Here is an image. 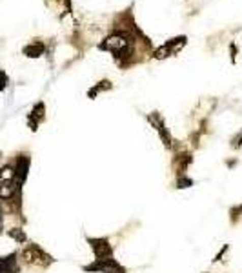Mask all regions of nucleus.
I'll return each instance as SVG.
<instances>
[{
  "mask_svg": "<svg viewBox=\"0 0 242 273\" xmlns=\"http://www.w3.org/2000/svg\"><path fill=\"white\" fill-rule=\"evenodd\" d=\"M17 253H11V255L0 257V273H18L20 271V266H18Z\"/></svg>",
  "mask_w": 242,
  "mask_h": 273,
  "instance_id": "9",
  "label": "nucleus"
},
{
  "mask_svg": "<svg viewBox=\"0 0 242 273\" xmlns=\"http://www.w3.org/2000/svg\"><path fill=\"white\" fill-rule=\"evenodd\" d=\"M138 35L137 27L130 31L124 29H115L111 35H108L102 42L99 44V49L108 51L115 56V60L120 66H126V58L135 55V37Z\"/></svg>",
  "mask_w": 242,
  "mask_h": 273,
  "instance_id": "1",
  "label": "nucleus"
},
{
  "mask_svg": "<svg viewBox=\"0 0 242 273\" xmlns=\"http://www.w3.org/2000/svg\"><path fill=\"white\" fill-rule=\"evenodd\" d=\"M86 271H97V273H126V268L117 262V259H113V255L102 257V259H95V262L86 266Z\"/></svg>",
  "mask_w": 242,
  "mask_h": 273,
  "instance_id": "5",
  "label": "nucleus"
},
{
  "mask_svg": "<svg viewBox=\"0 0 242 273\" xmlns=\"http://www.w3.org/2000/svg\"><path fill=\"white\" fill-rule=\"evenodd\" d=\"M29 164H31V159L27 155H18L17 157V162H15V175H17V182L18 186H22L27 178V171H29Z\"/></svg>",
  "mask_w": 242,
  "mask_h": 273,
  "instance_id": "8",
  "label": "nucleus"
},
{
  "mask_svg": "<svg viewBox=\"0 0 242 273\" xmlns=\"http://www.w3.org/2000/svg\"><path fill=\"white\" fill-rule=\"evenodd\" d=\"M8 84H9L8 73H6L4 70H0V91H4L6 87H8Z\"/></svg>",
  "mask_w": 242,
  "mask_h": 273,
  "instance_id": "13",
  "label": "nucleus"
},
{
  "mask_svg": "<svg viewBox=\"0 0 242 273\" xmlns=\"http://www.w3.org/2000/svg\"><path fill=\"white\" fill-rule=\"evenodd\" d=\"M22 260L29 266H40V268H46L53 262L51 255L44 252L42 248L37 246V244H29L27 248H24V252L20 253Z\"/></svg>",
  "mask_w": 242,
  "mask_h": 273,
  "instance_id": "3",
  "label": "nucleus"
},
{
  "mask_svg": "<svg viewBox=\"0 0 242 273\" xmlns=\"http://www.w3.org/2000/svg\"><path fill=\"white\" fill-rule=\"evenodd\" d=\"M44 51H46V46H44V42H40V40H33V42H29L27 46L22 48V53H24L27 58H39V56L44 55Z\"/></svg>",
  "mask_w": 242,
  "mask_h": 273,
  "instance_id": "10",
  "label": "nucleus"
},
{
  "mask_svg": "<svg viewBox=\"0 0 242 273\" xmlns=\"http://www.w3.org/2000/svg\"><path fill=\"white\" fill-rule=\"evenodd\" d=\"M147 120L152 122V124H153V128H155V130L159 131L160 139L164 140V146H166V147H171V137H169V133H168V131H166L164 118L160 117V113L153 111L152 115H149V117H147Z\"/></svg>",
  "mask_w": 242,
  "mask_h": 273,
  "instance_id": "7",
  "label": "nucleus"
},
{
  "mask_svg": "<svg viewBox=\"0 0 242 273\" xmlns=\"http://www.w3.org/2000/svg\"><path fill=\"white\" fill-rule=\"evenodd\" d=\"M111 87H113V84L109 82V80H102V82H99L97 86H93L87 91V97H89V99H95V97H99L104 91H109Z\"/></svg>",
  "mask_w": 242,
  "mask_h": 273,
  "instance_id": "11",
  "label": "nucleus"
},
{
  "mask_svg": "<svg viewBox=\"0 0 242 273\" xmlns=\"http://www.w3.org/2000/svg\"><path fill=\"white\" fill-rule=\"evenodd\" d=\"M231 146H233L235 149H238V147L242 146V131H240V133H238L237 137H235V139H233V144H231Z\"/></svg>",
  "mask_w": 242,
  "mask_h": 273,
  "instance_id": "14",
  "label": "nucleus"
},
{
  "mask_svg": "<svg viewBox=\"0 0 242 273\" xmlns=\"http://www.w3.org/2000/svg\"><path fill=\"white\" fill-rule=\"evenodd\" d=\"M44 118H46V106H44V102H39V104L33 106L31 113L27 115V126H29V130L31 131L39 130V126L44 122Z\"/></svg>",
  "mask_w": 242,
  "mask_h": 273,
  "instance_id": "6",
  "label": "nucleus"
},
{
  "mask_svg": "<svg viewBox=\"0 0 242 273\" xmlns=\"http://www.w3.org/2000/svg\"><path fill=\"white\" fill-rule=\"evenodd\" d=\"M188 44V39L186 37H175V39L168 40V42H164L160 48H157L155 51H153V56H155L157 60H164V58H168V56H173V55H178L180 53V49L184 48Z\"/></svg>",
  "mask_w": 242,
  "mask_h": 273,
  "instance_id": "4",
  "label": "nucleus"
},
{
  "mask_svg": "<svg viewBox=\"0 0 242 273\" xmlns=\"http://www.w3.org/2000/svg\"><path fill=\"white\" fill-rule=\"evenodd\" d=\"M8 235L13 240H17L18 244H24L27 240V237H26V233H24V230H18V228H13V230H9L8 231Z\"/></svg>",
  "mask_w": 242,
  "mask_h": 273,
  "instance_id": "12",
  "label": "nucleus"
},
{
  "mask_svg": "<svg viewBox=\"0 0 242 273\" xmlns=\"http://www.w3.org/2000/svg\"><path fill=\"white\" fill-rule=\"evenodd\" d=\"M17 193H20V186L17 182L15 168L11 164H6L0 168V199L11 200Z\"/></svg>",
  "mask_w": 242,
  "mask_h": 273,
  "instance_id": "2",
  "label": "nucleus"
}]
</instances>
